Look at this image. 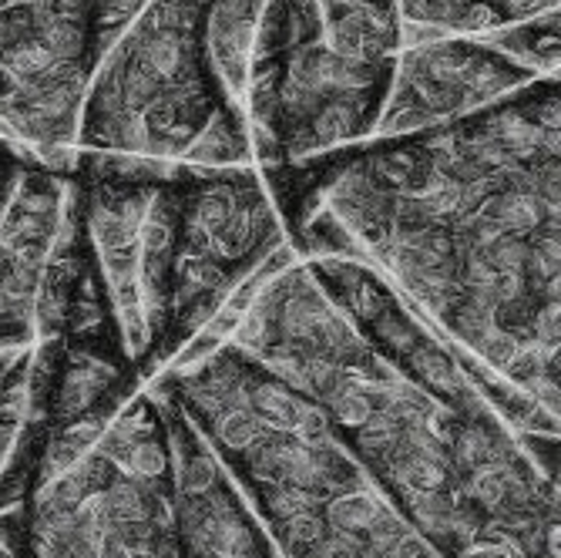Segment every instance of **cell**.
Returning a JSON list of instances; mask_svg holds the SVG:
<instances>
[{
    "label": "cell",
    "mask_w": 561,
    "mask_h": 558,
    "mask_svg": "<svg viewBox=\"0 0 561 558\" xmlns=\"http://www.w3.org/2000/svg\"><path fill=\"white\" fill-rule=\"evenodd\" d=\"M65 202V175L31 162L0 219V343L34 337V296L44 252Z\"/></svg>",
    "instance_id": "cell-10"
},
{
    "label": "cell",
    "mask_w": 561,
    "mask_h": 558,
    "mask_svg": "<svg viewBox=\"0 0 561 558\" xmlns=\"http://www.w3.org/2000/svg\"><path fill=\"white\" fill-rule=\"evenodd\" d=\"M397 50L393 0H263L245 78L263 179L374 138Z\"/></svg>",
    "instance_id": "cell-5"
},
{
    "label": "cell",
    "mask_w": 561,
    "mask_h": 558,
    "mask_svg": "<svg viewBox=\"0 0 561 558\" xmlns=\"http://www.w3.org/2000/svg\"><path fill=\"white\" fill-rule=\"evenodd\" d=\"M538 78H558V11L488 37H400L374 138L450 125Z\"/></svg>",
    "instance_id": "cell-8"
},
{
    "label": "cell",
    "mask_w": 561,
    "mask_h": 558,
    "mask_svg": "<svg viewBox=\"0 0 561 558\" xmlns=\"http://www.w3.org/2000/svg\"><path fill=\"white\" fill-rule=\"evenodd\" d=\"M219 337L310 397L444 558H558V444L522 434L481 384H434L377 346L296 249Z\"/></svg>",
    "instance_id": "cell-2"
},
{
    "label": "cell",
    "mask_w": 561,
    "mask_h": 558,
    "mask_svg": "<svg viewBox=\"0 0 561 558\" xmlns=\"http://www.w3.org/2000/svg\"><path fill=\"white\" fill-rule=\"evenodd\" d=\"M31 162L34 159H27L21 148H14L11 141L0 138V219H4L11 198H14V189H18V182Z\"/></svg>",
    "instance_id": "cell-13"
},
{
    "label": "cell",
    "mask_w": 561,
    "mask_h": 558,
    "mask_svg": "<svg viewBox=\"0 0 561 558\" xmlns=\"http://www.w3.org/2000/svg\"><path fill=\"white\" fill-rule=\"evenodd\" d=\"M206 434L276 558H444L323 418L229 340L156 380Z\"/></svg>",
    "instance_id": "cell-3"
},
{
    "label": "cell",
    "mask_w": 561,
    "mask_h": 558,
    "mask_svg": "<svg viewBox=\"0 0 561 558\" xmlns=\"http://www.w3.org/2000/svg\"><path fill=\"white\" fill-rule=\"evenodd\" d=\"M31 361H34V337L0 343V475L8 468V458L24 424Z\"/></svg>",
    "instance_id": "cell-12"
},
{
    "label": "cell",
    "mask_w": 561,
    "mask_h": 558,
    "mask_svg": "<svg viewBox=\"0 0 561 558\" xmlns=\"http://www.w3.org/2000/svg\"><path fill=\"white\" fill-rule=\"evenodd\" d=\"M400 37L431 34H504L541 14H554L558 0H393Z\"/></svg>",
    "instance_id": "cell-11"
},
{
    "label": "cell",
    "mask_w": 561,
    "mask_h": 558,
    "mask_svg": "<svg viewBox=\"0 0 561 558\" xmlns=\"http://www.w3.org/2000/svg\"><path fill=\"white\" fill-rule=\"evenodd\" d=\"M151 387L165 403L172 431L179 558H276L263 525L206 434L159 384Z\"/></svg>",
    "instance_id": "cell-9"
},
{
    "label": "cell",
    "mask_w": 561,
    "mask_h": 558,
    "mask_svg": "<svg viewBox=\"0 0 561 558\" xmlns=\"http://www.w3.org/2000/svg\"><path fill=\"white\" fill-rule=\"evenodd\" d=\"M138 0H0V138L68 172L91 71Z\"/></svg>",
    "instance_id": "cell-7"
},
{
    "label": "cell",
    "mask_w": 561,
    "mask_h": 558,
    "mask_svg": "<svg viewBox=\"0 0 561 558\" xmlns=\"http://www.w3.org/2000/svg\"><path fill=\"white\" fill-rule=\"evenodd\" d=\"M209 21L213 0H138L91 71L78 151L145 166H256Z\"/></svg>",
    "instance_id": "cell-4"
},
{
    "label": "cell",
    "mask_w": 561,
    "mask_h": 558,
    "mask_svg": "<svg viewBox=\"0 0 561 558\" xmlns=\"http://www.w3.org/2000/svg\"><path fill=\"white\" fill-rule=\"evenodd\" d=\"M558 78L450 125L266 179L296 257L343 252L440 333L522 434L558 444Z\"/></svg>",
    "instance_id": "cell-1"
},
{
    "label": "cell",
    "mask_w": 561,
    "mask_h": 558,
    "mask_svg": "<svg viewBox=\"0 0 561 558\" xmlns=\"http://www.w3.org/2000/svg\"><path fill=\"white\" fill-rule=\"evenodd\" d=\"M24 558H179L169 411L138 387L84 447L34 471Z\"/></svg>",
    "instance_id": "cell-6"
}]
</instances>
